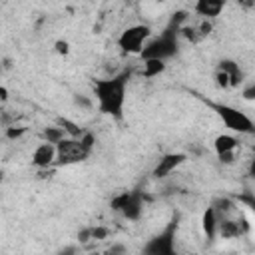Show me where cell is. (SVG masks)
Segmentation results:
<instances>
[{"label":"cell","mask_w":255,"mask_h":255,"mask_svg":"<svg viewBox=\"0 0 255 255\" xmlns=\"http://www.w3.org/2000/svg\"><path fill=\"white\" fill-rule=\"evenodd\" d=\"M128 72H120L110 78H98L92 84V92L96 98L98 112L104 116H110L114 120L124 118V108L128 100Z\"/></svg>","instance_id":"6da1fadb"},{"label":"cell","mask_w":255,"mask_h":255,"mask_svg":"<svg viewBox=\"0 0 255 255\" xmlns=\"http://www.w3.org/2000/svg\"><path fill=\"white\" fill-rule=\"evenodd\" d=\"M177 48H179V28L171 26V28H165L157 38H151L147 42V46L141 52V60L143 58L169 60L177 54Z\"/></svg>","instance_id":"7a4b0ae2"},{"label":"cell","mask_w":255,"mask_h":255,"mask_svg":"<svg viewBox=\"0 0 255 255\" xmlns=\"http://www.w3.org/2000/svg\"><path fill=\"white\" fill-rule=\"evenodd\" d=\"M211 110L217 114V118L223 122V126L233 133H255V122L241 110L229 106V104H213L209 102Z\"/></svg>","instance_id":"3957f363"},{"label":"cell","mask_w":255,"mask_h":255,"mask_svg":"<svg viewBox=\"0 0 255 255\" xmlns=\"http://www.w3.org/2000/svg\"><path fill=\"white\" fill-rule=\"evenodd\" d=\"M149 40H151V28L147 24H131L118 36V48L126 56H141Z\"/></svg>","instance_id":"277c9868"},{"label":"cell","mask_w":255,"mask_h":255,"mask_svg":"<svg viewBox=\"0 0 255 255\" xmlns=\"http://www.w3.org/2000/svg\"><path fill=\"white\" fill-rule=\"evenodd\" d=\"M58 147V159L56 165H74V163H82L90 157L92 149H88L80 137H64L60 143H56Z\"/></svg>","instance_id":"5b68a950"},{"label":"cell","mask_w":255,"mask_h":255,"mask_svg":"<svg viewBox=\"0 0 255 255\" xmlns=\"http://www.w3.org/2000/svg\"><path fill=\"white\" fill-rule=\"evenodd\" d=\"M110 205L114 211H120L126 219L137 221L143 211V197L141 193H135V191H122L112 199Z\"/></svg>","instance_id":"8992f818"},{"label":"cell","mask_w":255,"mask_h":255,"mask_svg":"<svg viewBox=\"0 0 255 255\" xmlns=\"http://www.w3.org/2000/svg\"><path fill=\"white\" fill-rule=\"evenodd\" d=\"M185 159H187V155L181 153V151H169V153H163V155L157 159V163H155L151 175H153L155 179H165V177H169L179 165H183Z\"/></svg>","instance_id":"52a82bcc"},{"label":"cell","mask_w":255,"mask_h":255,"mask_svg":"<svg viewBox=\"0 0 255 255\" xmlns=\"http://www.w3.org/2000/svg\"><path fill=\"white\" fill-rule=\"evenodd\" d=\"M56 159H58V147L56 143H50L46 139H42L32 151V165L36 169H48L56 165Z\"/></svg>","instance_id":"ba28073f"},{"label":"cell","mask_w":255,"mask_h":255,"mask_svg":"<svg viewBox=\"0 0 255 255\" xmlns=\"http://www.w3.org/2000/svg\"><path fill=\"white\" fill-rule=\"evenodd\" d=\"M227 6V0H195L193 4V12L199 18L205 20H215Z\"/></svg>","instance_id":"9c48e42d"},{"label":"cell","mask_w":255,"mask_h":255,"mask_svg":"<svg viewBox=\"0 0 255 255\" xmlns=\"http://www.w3.org/2000/svg\"><path fill=\"white\" fill-rule=\"evenodd\" d=\"M173 239H175V231H173V225H169L163 233H159L157 237H153L145 251L147 253H171L173 251Z\"/></svg>","instance_id":"30bf717a"},{"label":"cell","mask_w":255,"mask_h":255,"mask_svg":"<svg viewBox=\"0 0 255 255\" xmlns=\"http://www.w3.org/2000/svg\"><path fill=\"white\" fill-rule=\"evenodd\" d=\"M219 219H221V217H219V213H217V209H215L213 205L205 207V211H203V215H201V231H203L205 239L213 241V239L217 237Z\"/></svg>","instance_id":"8fae6325"},{"label":"cell","mask_w":255,"mask_h":255,"mask_svg":"<svg viewBox=\"0 0 255 255\" xmlns=\"http://www.w3.org/2000/svg\"><path fill=\"white\" fill-rule=\"evenodd\" d=\"M239 147V139L235 137L233 131L227 133H217L213 139V151L215 155H223V153H237Z\"/></svg>","instance_id":"7c38bea8"},{"label":"cell","mask_w":255,"mask_h":255,"mask_svg":"<svg viewBox=\"0 0 255 255\" xmlns=\"http://www.w3.org/2000/svg\"><path fill=\"white\" fill-rule=\"evenodd\" d=\"M243 233H245V231H243V227H241V223H239L237 219H231V217H221V219H219L217 237L231 241V239H239Z\"/></svg>","instance_id":"4fadbf2b"},{"label":"cell","mask_w":255,"mask_h":255,"mask_svg":"<svg viewBox=\"0 0 255 255\" xmlns=\"http://www.w3.org/2000/svg\"><path fill=\"white\" fill-rule=\"evenodd\" d=\"M217 68L223 70V72H227V76H229V80H231V90H233V88H239V86L243 84L245 76H243V70L239 68V64H237L235 60H221V62L217 64Z\"/></svg>","instance_id":"5bb4252c"},{"label":"cell","mask_w":255,"mask_h":255,"mask_svg":"<svg viewBox=\"0 0 255 255\" xmlns=\"http://www.w3.org/2000/svg\"><path fill=\"white\" fill-rule=\"evenodd\" d=\"M167 68L165 60L159 58H143L141 62V76L143 78H157L159 74H163Z\"/></svg>","instance_id":"9a60e30c"},{"label":"cell","mask_w":255,"mask_h":255,"mask_svg":"<svg viewBox=\"0 0 255 255\" xmlns=\"http://www.w3.org/2000/svg\"><path fill=\"white\" fill-rule=\"evenodd\" d=\"M42 137H44L46 141H50V143H60L64 137H68V133H66V129L58 124V126H48V128H44Z\"/></svg>","instance_id":"2e32d148"},{"label":"cell","mask_w":255,"mask_h":255,"mask_svg":"<svg viewBox=\"0 0 255 255\" xmlns=\"http://www.w3.org/2000/svg\"><path fill=\"white\" fill-rule=\"evenodd\" d=\"M179 36H183V38H185L187 42H191V44H197V42L203 38L197 26H179Z\"/></svg>","instance_id":"e0dca14e"},{"label":"cell","mask_w":255,"mask_h":255,"mask_svg":"<svg viewBox=\"0 0 255 255\" xmlns=\"http://www.w3.org/2000/svg\"><path fill=\"white\" fill-rule=\"evenodd\" d=\"M215 86L219 88V90H231V80H229V76H227V72H223V70H215Z\"/></svg>","instance_id":"ac0fdd59"},{"label":"cell","mask_w":255,"mask_h":255,"mask_svg":"<svg viewBox=\"0 0 255 255\" xmlns=\"http://www.w3.org/2000/svg\"><path fill=\"white\" fill-rule=\"evenodd\" d=\"M24 133H26V128H22V126H10V128H6V131H4L6 139H12V141L20 139Z\"/></svg>","instance_id":"d6986e66"},{"label":"cell","mask_w":255,"mask_h":255,"mask_svg":"<svg viewBox=\"0 0 255 255\" xmlns=\"http://www.w3.org/2000/svg\"><path fill=\"white\" fill-rule=\"evenodd\" d=\"M54 52L58 54V56H68L70 52H72V46H70V42L68 40H56L54 42Z\"/></svg>","instance_id":"ffe728a7"},{"label":"cell","mask_w":255,"mask_h":255,"mask_svg":"<svg viewBox=\"0 0 255 255\" xmlns=\"http://www.w3.org/2000/svg\"><path fill=\"white\" fill-rule=\"evenodd\" d=\"M241 98L247 100V102H255V82L243 86V90H241Z\"/></svg>","instance_id":"44dd1931"},{"label":"cell","mask_w":255,"mask_h":255,"mask_svg":"<svg viewBox=\"0 0 255 255\" xmlns=\"http://www.w3.org/2000/svg\"><path fill=\"white\" fill-rule=\"evenodd\" d=\"M110 235V229L106 227H92V239H106Z\"/></svg>","instance_id":"7402d4cb"},{"label":"cell","mask_w":255,"mask_h":255,"mask_svg":"<svg viewBox=\"0 0 255 255\" xmlns=\"http://www.w3.org/2000/svg\"><path fill=\"white\" fill-rule=\"evenodd\" d=\"M217 159H219L223 165H233L235 159H237V153H223V155H217Z\"/></svg>","instance_id":"603a6c76"},{"label":"cell","mask_w":255,"mask_h":255,"mask_svg":"<svg viewBox=\"0 0 255 255\" xmlns=\"http://www.w3.org/2000/svg\"><path fill=\"white\" fill-rule=\"evenodd\" d=\"M237 6L249 10V8H255V0H237Z\"/></svg>","instance_id":"cb8c5ba5"},{"label":"cell","mask_w":255,"mask_h":255,"mask_svg":"<svg viewBox=\"0 0 255 255\" xmlns=\"http://www.w3.org/2000/svg\"><path fill=\"white\" fill-rule=\"evenodd\" d=\"M249 173L255 179V145H253V159H251V165H249Z\"/></svg>","instance_id":"d4e9b609"},{"label":"cell","mask_w":255,"mask_h":255,"mask_svg":"<svg viewBox=\"0 0 255 255\" xmlns=\"http://www.w3.org/2000/svg\"><path fill=\"white\" fill-rule=\"evenodd\" d=\"M0 98H2V102H6V100H8V88H6V86H2V88H0Z\"/></svg>","instance_id":"484cf974"},{"label":"cell","mask_w":255,"mask_h":255,"mask_svg":"<svg viewBox=\"0 0 255 255\" xmlns=\"http://www.w3.org/2000/svg\"><path fill=\"white\" fill-rule=\"evenodd\" d=\"M153 2H159V4H161V2H165V0H153Z\"/></svg>","instance_id":"4316f807"},{"label":"cell","mask_w":255,"mask_h":255,"mask_svg":"<svg viewBox=\"0 0 255 255\" xmlns=\"http://www.w3.org/2000/svg\"><path fill=\"white\" fill-rule=\"evenodd\" d=\"M133 2H141V0H133Z\"/></svg>","instance_id":"83f0119b"}]
</instances>
